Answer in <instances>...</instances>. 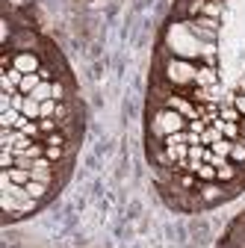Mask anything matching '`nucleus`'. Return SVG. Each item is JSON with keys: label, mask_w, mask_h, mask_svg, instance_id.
Wrapping results in <instances>:
<instances>
[{"label": "nucleus", "mask_w": 245, "mask_h": 248, "mask_svg": "<svg viewBox=\"0 0 245 248\" xmlns=\"http://www.w3.org/2000/svg\"><path fill=\"white\" fill-rule=\"evenodd\" d=\"M230 148H233L230 139H219V142H213V145H210V151L216 154V157H222V160H230Z\"/></svg>", "instance_id": "nucleus-9"}, {"label": "nucleus", "mask_w": 245, "mask_h": 248, "mask_svg": "<svg viewBox=\"0 0 245 248\" xmlns=\"http://www.w3.org/2000/svg\"><path fill=\"white\" fill-rule=\"evenodd\" d=\"M233 107H236V109H239V115L245 118V95H242V92H239V95L233 98Z\"/></svg>", "instance_id": "nucleus-13"}, {"label": "nucleus", "mask_w": 245, "mask_h": 248, "mask_svg": "<svg viewBox=\"0 0 245 248\" xmlns=\"http://www.w3.org/2000/svg\"><path fill=\"white\" fill-rule=\"evenodd\" d=\"M239 171H242V166H236V163H225V166H219L216 169V183H233L236 177H239Z\"/></svg>", "instance_id": "nucleus-6"}, {"label": "nucleus", "mask_w": 245, "mask_h": 248, "mask_svg": "<svg viewBox=\"0 0 245 248\" xmlns=\"http://www.w3.org/2000/svg\"><path fill=\"white\" fill-rule=\"evenodd\" d=\"M39 83H45L39 71H36V74H24V80H21V86H18V92H21V95H33V89H36Z\"/></svg>", "instance_id": "nucleus-8"}, {"label": "nucleus", "mask_w": 245, "mask_h": 248, "mask_svg": "<svg viewBox=\"0 0 245 248\" xmlns=\"http://www.w3.org/2000/svg\"><path fill=\"white\" fill-rule=\"evenodd\" d=\"M166 47L171 50V56H180V59H204L207 65H216L213 62V56H216V45L213 42H204L195 36V30L186 24V21H177L168 27V33H166Z\"/></svg>", "instance_id": "nucleus-1"}, {"label": "nucleus", "mask_w": 245, "mask_h": 248, "mask_svg": "<svg viewBox=\"0 0 245 248\" xmlns=\"http://www.w3.org/2000/svg\"><path fill=\"white\" fill-rule=\"evenodd\" d=\"M242 95H245V83H242Z\"/></svg>", "instance_id": "nucleus-14"}, {"label": "nucleus", "mask_w": 245, "mask_h": 248, "mask_svg": "<svg viewBox=\"0 0 245 248\" xmlns=\"http://www.w3.org/2000/svg\"><path fill=\"white\" fill-rule=\"evenodd\" d=\"M230 163L245 166V142H242V139H236V142H233V148H230Z\"/></svg>", "instance_id": "nucleus-11"}, {"label": "nucleus", "mask_w": 245, "mask_h": 248, "mask_svg": "<svg viewBox=\"0 0 245 248\" xmlns=\"http://www.w3.org/2000/svg\"><path fill=\"white\" fill-rule=\"evenodd\" d=\"M198 65H201V62L171 56V59H166V65H163V77H166V83H168L174 92H186L189 86H195Z\"/></svg>", "instance_id": "nucleus-2"}, {"label": "nucleus", "mask_w": 245, "mask_h": 248, "mask_svg": "<svg viewBox=\"0 0 245 248\" xmlns=\"http://www.w3.org/2000/svg\"><path fill=\"white\" fill-rule=\"evenodd\" d=\"M195 86H198V89L219 86V71H216V65H207V62H201V65H198V74H195Z\"/></svg>", "instance_id": "nucleus-5"}, {"label": "nucleus", "mask_w": 245, "mask_h": 248, "mask_svg": "<svg viewBox=\"0 0 245 248\" xmlns=\"http://www.w3.org/2000/svg\"><path fill=\"white\" fill-rule=\"evenodd\" d=\"M186 127H189V121L183 118L177 109H168V107H157L154 112H151V121H148V130H151V136H154L157 142H163L171 133L186 130Z\"/></svg>", "instance_id": "nucleus-4"}, {"label": "nucleus", "mask_w": 245, "mask_h": 248, "mask_svg": "<svg viewBox=\"0 0 245 248\" xmlns=\"http://www.w3.org/2000/svg\"><path fill=\"white\" fill-rule=\"evenodd\" d=\"M198 183H216V166H210V163H201V169L195 171Z\"/></svg>", "instance_id": "nucleus-10"}, {"label": "nucleus", "mask_w": 245, "mask_h": 248, "mask_svg": "<svg viewBox=\"0 0 245 248\" xmlns=\"http://www.w3.org/2000/svg\"><path fill=\"white\" fill-rule=\"evenodd\" d=\"M24 189H27V195L30 198H36V201H42L47 192H50V183H42V180H30L27 186H24Z\"/></svg>", "instance_id": "nucleus-7"}, {"label": "nucleus", "mask_w": 245, "mask_h": 248, "mask_svg": "<svg viewBox=\"0 0 245 248\" xmlns=\"http://www.w3.org/2000/svg\"><path fill=\"white\" fill-rule=\"evenodd\" d=\"M0 204H3L6 216L12 219V216H21V213H33L36 210V198H30L24 186L6 180V177H0Z\"/></svg>", "instance_id": "nucleus-3"}, {"label": "nucleus", "mask_w": 245, "mask_h": 248, "mask_svg": "<svg viewBox=\"0 0 245 248\" xmlns=\"http://www.w3.org/2000/svg\"><path fill=\"white\" fill-rule=\"evenodd\" d=\"M45 157L50 160V163H59L65 157V148H59V145H45Z\"/></svg>", "instance_id": "nucleus-12"}]
</instances>
